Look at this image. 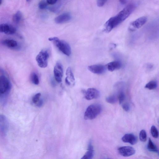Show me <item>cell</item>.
<instances>
[{"instance_id": "obj_1", "label": "cell", "mask_w": 159, "mask_h": 159, "mask_svg": "<svg viewBox=\"0 0 159 159\" xmlns=\"http://www.w3.org/2000/svg\"><path fill=\"white\" fill-rule=\"evenodd\" d=\"M136 5L131 4L121 11L116 16L111 18L104 25L106 30L111 31L114 28L127 19L135 10Z\"/></svg>"}, {"instance_id": "obj_2", "label": "cell", "mask_w": 159, "mask_h": 159, "mask_svg": "<svg viewBox=\"0 0 159 159\" xmlns=\"http://www.w3.org/2000/svg\"><path fill=\"white\" fill-rule=\"evenodd\" d=\"M48 40L52 42L63 54L68 56H70L72 52L69 44L66 41L61 40L57 37L49 38Z\"/></svg>"}, {"instance_id": "obj_3", "label": "cell", "mask_w": 159, "mask_h": 159, "mask_svg": "<svg viewBox=\"0 0 159 159\" xmlns=\"http://www.w3.org/2000/svg\"><path fill=\"white\" fill-rule=\"evenodd\" d=\"M11 87V84L7 77L4 75L0 77V98L3 103L6 102V99Z\"/></svg>"}, {"instance_id": "obj_4", "label": "cell", "mask_w": 159, "mask_h": 159, "mask_svg": "<svg viewBox=\"0 0 159 159\" xmlns=\"http://www.w3.org/2000/svg\"><path fill=\"white\" fill-rule=\"evenodd\" d=\"M101 105L98 103L90 105L86 109L84 114L86 120H92L95 119L101 112Z\"/></svg>"}, {"instance_id": "obj_5", "label": "cell", "mask_w": 159, "mask_h": 159, "mask_svg": "<svg viewBox=\"0 0 159 159\" xmlns=\"http://www.w3.org/2000/svg\"><path fill=\"white\" fill-rule=\"evenodd\" d=\"M49 57V52L47 50L40 51L36 57V60L38 66L42 68H46L48 64Z\"/></svg>"}, {"instance_id": "obj_6", "label": "cell", "mask_w": 159, "mask_h": 159, "mask_svg": "<svg viewBox=\"0 0 159 159\" xmlns=\"http://www.w3.org/2000/svg\"><path fill=\"white\" fill-rule=\"evenodd\" d=\"M9 128V124L7 118L3 115H0V134L6 136Z\"/></svg>"}, {"instance_id": "obj_7", "label": "cell", "mask_w": 159, "mask_h": 159, "mask_svg": "<svg viewBox=\"0 0 159 159\" xmlns=\"http://www.w3.org/2000/svg\"><path fill=\"white\" fill-rule=\"evenodd\" d=\"M147 18L146 17L140 18L130 24L129 29L131 31H135L142 27L146 23Z\"/></svg>"}, {"instance_id": "obj_8", "label": "cell", "mask_w": 159, "mask_h": 159, "mask_svg": "<svg viewBox=\"0 0 159 159\" xmlns=\"http://www.w3.org/2000/svg\"><path fill=\"white\" fill-rule=\"evenodd\" d=\"M54 74L56 81L59 83L62 81L63 75V68L62 64L60 62H57L54 69Z\"/></svg>"}, {"instance_id": "obj_9", "label": "cell", "mask_w": 159, "mask_h": 159, "mask_svg": "<svg viewBox=\"0 0 159 159\" xmlns=\"http://www.w3.org/2000/svg\"><path fill=\"white\" fill-rule=\"evenodd\" d=\"M85 98L87 100L97 98L100 96V93L97 89L90 88L84 92Z\"/></svg>"}, {"instance_id": "obj_10", "label": "cell", "mask_w": 159, "mask_h": 159, "mask_svg": "<svg viewBox=\"0 0 159 159\" xmlns=\"http://www.w3.org/2000/svg\"><path fill=\"white\" fill-rule=\"evenodd\" d=\"M16 29L11 25L3 23L0 24V33H4L7 35H12L15 34Z\"/></svg>"}, {"instance_id": "obj_11", "label": "cell", "mask_w": 159, "mask_h": 159, "mask_svg": "<svg viewBox=\"0 0 159 159\" xmlns=\"http://www.w3.org/2000/svg\"><path fill=\"white\" fill-rule=\"evenodd\" d=\"M119 153L124 157H129L134 154L136 153L135 149L130 146H123L118 149Z\"/></svg>"}, {"instance_id": "obj_12", "label": "cell", "mask_w": 159, "mask_h": 159, "mask_svg": "<svg viewBox=\"0 0 159 159\" xmlns=\"http://www.w3.org/2000/svg\"><path fill=\"white\" fill-rule=\"evenodd\" d=\"M88 69L91 73L97 74H101L105 72V67L102 65H96L89 66Z\"/></svg>"}, {"instance_id": "obj_13", "label": "cell", "mask_w": 159, "mask_h": 159, "mask_svg": "<svg viewBox=\"0 0 159 159\" xmlns=\"http://www.w3.org/2000/svg\"><path fill=\"white\" fill-rule=\"evenodd\" d=\"M71 14L68 13H64L56 17L55 19V22L58 24H63L67 23L71 19Z\"/></svg>"}, {"instance_id": "obj_14", "label": "cell", "mask_w": 159, "mask_h": 159, "mask_svg": "<svg viewBox=\"0 0 159 159\" xmlns=\"http://www.w3.org/2000/svg\"><path fill=\"white\" fill-rule=\"evenodd\" d=\"M67 77L65 79V83L69 86H74L75 83V79L73 73L70 67H69L66 71Z\"/></svg>"}, {"instance_id": "obj_15", "label": "cell", "mask_w": 159, "mask_h": 159, "mask_svg": "<svg viewBox=\"0 0 159 159\" xmlns=\"http://www.w3.org/2000/svg\"><path fill=\"white\" fill-rule=\"evenodd\" d=\"M122 140L124 142L128 143L133 145L137 143L138 139L137 137L133 134L128 133L123 136Z\"/></svg>"}, {"instance_id": "obj_16", "label": "cell", "mask_w": 159, "mask_h": 159, "mask_svg": "<svg viewBox=\"0 0 159 159\" xmlns=\"http://www.w3.org/2000/svg\"><path fill=\"white\" fill-rule=\"evenodd\" d=\"M107 67L109 71L113 72L120 69L122 67V64L119 61H114L108 64Z\"/></svg>"}, {"instance_id": "obj_17", "label": "cell", "mask_w": 159, "mask_h": 159, "mask_svg": "<svg viewBox=\"0 0 159 159\" xmlns=\"http://www.w3.org/2000/svg\"><path fill=\"white\" fill-rule=\"evenodd\" d=\"M94 152L93 146L92 145L91 141L89 143L88 151L85 155L82 158V159H92L94 156Z\"/></svg>"}, {"instance_id": "obj_18", "label": "cell", "mask_w": 159, "mask_h": 159, "mask_svg": "<svg viewBox=\"0 0 159 159\" xmlns=\"http://www.w3.org/2000/svg\"><path fill=\"white\" fill-rule=\"evenodd\" d=\"M2 43L6 46L11 48H16L18 45L16 41L12 39H6L3 41Z\"/></svg>"}, {"instance_id": "obj_19", "label": "cell", "mask_w": 159, "mask_h": 159, "mask_svg": "<svg viewBox=\"0 0 159 159\" xmlns=\"http://www.w3.org/2000/svg\"><path fill=\"white\" fill-rule=\"evenodd\" d=\"M147 149L150 151L158 154V150L157 147L153 143L150 138H149V140Z\"/></svg>"}, {"instance_id": "obj_20", "label": "cell", "mask_w": 159, "mask_h": 159, "mask_svg": "<svg viewBox=\"0 0 159 159\" xmlns=\"http://www.w3.org/2000/svg\"><path fill=\"white\" fill-rule=\"evenodd\" d=\"M22 17L23 15L21 12L20 11H17L13 16V22L16 24H19L21 21Z\"/></svg>"}, {"instance_id": "obj_21", "label": "cell", "mask_w": 159, "mask_h": 159, "mask_svg": "<svg viewBox=\"0 0 159 159\" xmlns=\"http://www.w3.org/2000/svg\"><path fill=\"white\" fill-rule=\"evenodd\" d=\"M157 86V83L156 81H151L146 84L145 88L149 90L156 89Z\"/></svg>"}, {"instance_id": "obj_22", "label": "cell", "mask_w": 159, "mask_h": 159, "mask_svg": "<svg viewBox=\"0 0 159 159\" xmlns=\"http://www.w3.org/2000/svg\"><path fill=\"white\" fill-rule=\"evenodd\" d=\"M118 100L117 96L115 95H112L108 97L106 99V101L107 103L111 104L116 103Z\"/></svg>"}, {"instance_id": "obj_23", "label": "cell", "mask_w": 159, "mask_h": 159, "mask_svg": "<svg viewBox=\"0 0 159 159\" xmlns=\"http://www.w3.org/2000/svg\"><path fill=\"white\" fill-rule=\"evenodd\" d=\"M117 97L119 103L121 104L126 98V95L123 90H120Z\"/></svg>"}, {"instance_id": "obj_24", "label": "cell", "mask_w": 159, "mask_h": 159, "mask_svg": "<svg viewBox=\"0 0 159 159\" xmlns=\"http://www.w3.org/2000/svg\"><path fill=\"white\" fill-rule=\"evenodd\" d=\"M31 80L32 82L35 85H38L39 83V78L37 75L35 73H33L31 76Z\"/></svg>"}, {"instance_id": "obj_25", "label": "cell", "mask_w": 159, "mask_h": 159, "mask_svg": "<svg viewBox=\"0 0 159 159\" xmlns=\"http://www.w3.org/2000/svg\"><path fill=\"white\" fill-rule=\"evenodd\" d=\"M61 4H58L56 5H53L49 7L48 10L51 12L54 13H57L59 12L61 8Z\"/></svg>"}, {"instance_id": "obj_26", "label": "cell", "mask_w": 159, "mask_h": 159, "mask_svg": "<svg viewBox=\"0 0 159 159\" xmlns=\"http://www.w3.org/2000/svg\"><path fill=\"white\" fill-rule=\"evenodd\" d=\"M140 139L141 142H145L147 140V135L146 131L142 130L140 133Z\"/></svg>"}, {"instance_id": "obj_27", "label": "cell", "mask_w": 159, "mask_h": 159, "mask_svg": "<svg viewBox=\"0 0 159 159\" xmlns=\"http://www.w3.org/2000/svg\"><path fill=\"white\" fill-rule=\"evenodd\" d=\"M48 5L46 0H42L39 4V8L41 10H44L47 8Z\"/></svg>"}, {"instance_id": "obj_28", "label": "cell", "mask_w": 159, "mask_h": 159, "mask_svg": "<svg viewBox=\"0 0 159 159\" xmlns=\"http://www.w3.org/2000/svg\"><path fill=\"white\" fill-rule=\"evenodd\" d=\"M151 132L153 137L156 138L158 137V131L155 126H153L151 127Z\"/></svg>"}, {"instance_id": "obj_29", "label": "cell", "mask_w": 159, "mask_h": 159, "mask_svg": "<svg viewBox=\"0 0 159 159\" xmlns=\"http://www.w3.org/2000/svg\"><path fill=\"white\" fill-rule=\"evenodd\" d=\"M41 94L38 93L35 94L32 98V102L36 104L40 99Z\"/></svg>"}, {"instance_id": "obj_30", "label": "cell", "mask_w": 159, "mask_h": 159, "mask_svg": "<svg viewBox=\"0 0 159 159\" xmlns=\"http://www.w3.org/2000/svg\"><path fill=\"white\" fill-rule=\"evenodd\" d=\"M108 0H97V5L99 7L103 6L107 2Z\"/></svg>"}, {"instance_id": "obj_31", "label": "cell", "mask_w": 159, "mask_h": 159, "mask_svg": "<svg viewBox=\"0 0 159 159\" xmlns=\"http://www.w3.org/2000/svg\"><path fill=\"white\" fill-rule=\"evenodd\" d=\"M122 107L123 109L126 112H128L130 110V106L128 103H126L122 104Z\"/></svg>"}, {"instance_id": "obj_32", "label": "cell", "mask_w": 159, "mask_h": 159, "mask_svg": "<svg viewBox=\"0 0 159 159\" xmlns=\"http://www.w3.org/2000/svg\"><path fill=\"white\" fill-rule=\"evenodd\" d=\"M58 0H46V1L49 5H54L56 4Z\"/></svg>"}, {"instance_id": "obj_33", "label": "cell", "mask_w": 159, "mask_h": 159, "mask_svg": "<svg viewBox=\"0 0 159 159\" xmlns=\"http://www.w3.org/2000/svg\"><path fill=\"white\" fill-rule=\"evenodd\" d=\"M43 104V101L42 99H40L39 101L36 104V105L38 107H41Z\"/></svg>"}, {"instance_id": "obj_34", "label": "cell", "mask_w": 159, "mask_h": 159, "mask_svg": "<svg viewBox=\"0 0 159 159\" xmlns=\"http://www.w3.org/2000/svg\"><path fill=\"white\" fill-rule=\"evenodd\" d=\"M120 2L122 4H125L127 2V0H119Z\"/></svg>"}, {"instance_id": "obj_35", "label": "cell", "mask_w": 159, "mask_h": 159, "mask_svg": "<svg viewBox=\"0 0 159 159\" xmlns=\"http://www.w3.org/2000/svg\"><path fill=\"white\" fill-rule=\"evenodd\" d=\"M3 71L1 69H0V77H1L3 75Z\"/></svg>"}, {"instance_id": "obj_36", "label": "cell", "mask_w": 159, "mask_h": 159, "mask_svg": "<svg viewBox=\"0 0 159 159\" xmlns=\"http://www.w3.org/2000/svg\"><path fill=\"white\" fill-rule=\"evenodd\" d=\"M2 3V0H0V5H1Z\"/></svg>"}, {"instance_id": "obj_37", "label": "cell", "mask_w": 159, "mask_h": 159, "mask_svg": "<svg viewBox=\"0 0 159 159\" xmlns=\"http://www.w3.org/2000/svg\"><path fill=\"white\" fill-rule=\"evenodd\" d=\"M26 1H27V2H28L29 1V0H26Z\"/></svg>"}]
</instances>
